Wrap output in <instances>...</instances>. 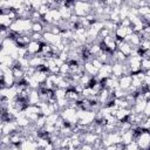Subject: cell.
<instances>
[{"mask_svg": "<svg viewBox=\"0 0 150 150\" xmlns=\"http://www.w3.org/2000/svg\"><path fill=\"white\" fill-rule=\"evenodd\" d=\"M118 82H120V88L127 91L131 87V82H132L131 75H129V76H121L118 79Z\"/></svg>", "mask_w": 150, "mask_h": 150, "instance_id": "obj_4", "label": "cell"}, {"mask_svg": "<svg viewBox=\"0 0 150 150\" xmlns=\"http://www.w3.org/2000/svg\"><path fill=\"white\" fill-rule=\"evenodd\" d=\"M43 29H45V26L41 22H33V26H32V32L33 33H41V34H43Z\"/></svg>", "mask_w": 150, "mask_h": 150, "instance_id": "obj_9", "label": "cell"}, {"mask_svg": "<svg viewBox=\"0 0 150 150\" xmlns=\"http://www.w3.org/2000/svg\"><path fill=\"white\" fill-rule=\"evenodd\" d=\"M105 149H107V150H117V144H111V145L107 146Z\"/></svg>", "mask_w": 150, "mask_h": 150, "instance_id": "obj_17", "label": "cell"}, {"mask_svg": "<svg viewBox=\"0 0 150 150\" xmlns=\"http://www.w3.org/2000/svg\"><path fill=\"white\" fill-rule=\"evenodd\" d=\"M91 12H93V8H91V4L89 1H77V2H75L74 14H76L77 16L86 18Z\"/></svg>", "mask_w": 150, "mask_h": 150, "instance_id": "obj_1", "label": "cell"}, {"mask_svg": "<svg viewBox=\"0 0 150 150\" xmlns=\"http://www.w3.org/2000/svg\"><path fill=\"white\" fill-rule=\"evenodd\" d=\"M144 114H145L146 116H150V102L146 103V107H145V109H144Z\"/></svg>", "mask_w": 150, "mask_h": 150, "instance_id": "obj_15", "label": "cell"}, {"mask_svg": "<svg viewBox=\"0 0 150 150\" xmlns=\"http://www.w3.org/2000/svg\"><path fill=\"white\" fill-rule=\"evenodd\" d=\"M98 71H100V70H98L97 68H95L91 62H86V63H84V73H86L87 75H89L90 77L97 76V75H98Z\"/></svg>", "mask_w": 150, "mask_h": 150, "instance_id": "obj_6", "label": "cell"}, {"mask_svg": "<svg viewBox=\"0 0 150 150\" xmlns=\"http://www.w3.org/2000/svg\"><path fill=\"white\" fill-rule=\"evenodd\" d=\"M112 75L118 77V79L121 76H123V63L116 62V63L112 64Z\"/></svg>", "mask_w": 150, "mask_h": 150, "instance_id": "obj_7", "label": "cell"}, {"mask_svg": "<svg viewBox=\"0 0 150 150\" xmlns=\"http://www.w3.org/2000/svg\"><path fill=\"white\" fill-rule=\"evenodd\" d=\"M90 62H91V63H93V66H94L95 68H97L98 70H100V69H101V68L104 66V64H103V63H102V62H101L98 59H96V57H93Z\"/></svg>", "mask_w": 150, "mask_h": 150, "instance_id": "obj_12", "label": "cell"}, {"mask_svg": "<svg viewBox=\"0 0 150 150\" xmlns=\"http://www.w3.org/2000/svg\"><path fill=\"white\" fill-rule=\"evenodd\" d=\"M75 150H80V149H75Z\"/></svg>", "mask_w": 150, "mask_h": 150, "instance_id": "obj_19", "label": "cell"}, {"mask_svg": "<svg viewBox=\"0 0 150 150\" xmlns=\"http://www.w3.org/2000/svg\"><path fill=\"white\" fill-rule=\"evenodd\" d=\"M8 150H21V148H20V145H11V146H8Z\"/></svg>", "mask_w": 150, "mask_h": 150, "instance_id": "obj_16", "label": "cell"}, {"mask_svg": "<svg viewBox=\"0 0 150 150\" xmlns=\"http://www.w3.org/2000/svg\"><path fill=\"white\" fill-rule=\"evenodd\" d=\"M135 142L137 143L139 150H148V149H150V132L148 130H144L135 139Z\"/></svg>", "mask_w": 150, "mask_h": 150, "instance_id": "obj_2", "label": "cell"}, {"mask_svg": "<svg viewBox=\"0 0 150 150\" xmlns=\"http://www.w3.org/2000/svg\"><path fill=\"white\" fill-rule=\"evenodd\" d=\"M131 142H134V135H132V131L129 130V131H125L123 135H122V143L128 145L130 144Z\"/></svg>", "mask_w": 150, "mask_h": 150, "instance_id": "obj_8", "label": "cell"}, {"mask_svg": "<svg viewBox=\"0 0 150 150\" xmlns=\"http://www.w3.org/2000/svg\"><path fill=\"white\" fill-rule=\"evenodd\" d=\"M141 70L142 71H148V70H150V60H148V59H142V61H141Z\"/></svg>", "mask_w": 150, "mask_h": 150, "instance_id": "obj_10", "label": "cell"}, {"mask_svg": "<svg viewBox=\"0 0 150 150\" xmlns=\"http://www.w3.org/2000/svg\"><path fill=\"white\" fill-rule=\"evenodd\" d=\"M117 50L122 52V53H123L125 56H128V57H129V56L131 55V53H132V48H131V46H130L127 41H124V40L117 46Z\"/></svg>", "mask_w": 150, "mask_h": 150, "instance_id": "obj_5", "label": "cell"}, {"mask_svg": "<svg viewBox=\"0 0 150 150\" xmlns=\"http://www.w3.org/2000/svg\"><path fill=\"white\" fill-rule=\"evenodd\" d=\"M41 46H42V43H40V42L30 41V42L28 43V46L26 47V48H27V52H28V55H29V56H35V55H38V54L40 53V50H41Z\"/></svg>", "mask_w": 150, "mask_h": 150, "instance_id": "obj_3", "label": "cell"}, {"mask_svg": "<svg viewBox=\"0 0 150 150\" xmlns=\"http://www.w3.org/2000/svg\"><path fill=\"white\" fill-rule=\"evenodd\" d=\"M98 150H107V149H105V148H100Z\"/></svg>", "mask_w": 150, "mask_h": 150, "instance_id": "obj_18", "label": "cell"}, {"mask_svg": "<svg viewBox=\"0 0 150 150\" xmlns=\"http://www.w3.org/2000/svg\"><path fill=\"white\" fill-rule=\"evenodd\" d=\"M143 97H144V100L146 102H150V90L149 89H146V90L143 91Z\"/></svg>", "mask_w": 150, "mask_h": 150, "instance_id": "obj_14", "label": "cell"}, {"mask_svg": "<svg viewBox=\"0 0 150 150\" xmlns=\"http://www.w3.org/2000/svg\"><path fill=\"white\" fill-rule=\"evenodd\" d=\"M50 12V9H49V7L47 6V5H42L40 8H39V13L41 14V16H45L47 13H49Z\"/></svg>", "mask_w": 150, "mask_h": 150, "instance_id": "obj_13", "label": "cell"}, {"mask_svg": "<svg viewBox=\"0 0 150 150\" xmlns=\"http://www.w3.org/2000/svg\"><path fill=\"white\" fill-rule=\"evenodd\" d=\"M138 14H139L141 18H142V16H145V15H148V14H150V7H149V6L139 7V8H138Z\"/></svg>", "mask_w": 150, "mask_h": 150, "instance_id": "obj_11", "label": "cell"}, {"mask_svg": "<svg viewBox=\"0 0 150 150\" xmlns=\"http://www.w3.org/2000/svg\"><path fill=\"white\" fill-rule=\"evenodd\" d=\"M5 150H8V149H5Z\"/></svg>", "mask_w": 150, "mask_h": 150, "instance_id": "obj_20", "label": "cell"}]
</instances>
